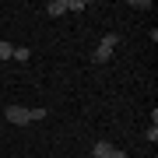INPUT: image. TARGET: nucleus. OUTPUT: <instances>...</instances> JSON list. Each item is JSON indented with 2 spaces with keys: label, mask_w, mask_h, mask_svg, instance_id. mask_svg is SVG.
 <instances>
[{
  "label": "nucleus",
  "mask_w": 158,
  "mask_h": 158,
  "mask_svg": "<svg viewBox=\"0 0 158 158\" xmlns=\"http://www.w3.org/2000/svg\"><path fill=\"white\" fill-rule=\"evenodd\" d=\"M91 158H95V155H91Z\"/></svg>",
  "instance_id": "nucleus-10"
},
{
  "label": "nucleus",
  "mask_w": 158,
  "mask_h": 158,
  "mask_svg": "<svg viewBox=\"0 0 158 158\" xmlns=\"http://www.w3.org/2000/svg\"><path fill=\"white\" fill-rule=\"evenodd\" d=\"M144 137H148V141H151V144H155V141H158V127L151 123V127H148V134H144Z\"/></svg>",
  "instance_id": "nucleus-9"
},
{
  "label": "nucleus",
  "mask_w": 158,
  "mask_h": 158,
  "mask_svg": "<svg viewBox=\"0 0 158 158\" xmlns=\"http://www.w3.org/2000/svg\"><path fill=\"white\" fill-rule=\"evenodd\" d=\"M28 56H32V49H28V46H14V60H18V63H25Z\"/></svg>",
  "instance_id": "nucleus-6"
},
{
  "label": "nucleus",
  "mask_w": 158,
  "mask_h": 158,
  "mask_svg": "<svg viewBox=\"0 0 158 158\" xmlns=\"http://www.w3.org/2000/svg\"><path fill=\"white\" fill-rule=\"evenodd\" d=\"M95 158H127V151L113 148L109 141H98V144H95Z\"/></svg>",
  "instance_id": "nucleus-2"
},
{
  "label": "nucleus",
  "mask_w": 158,
  "mask_h": 158,
  "mask_svg": "<svg viewBox=\"0 0 158 158\" xmlns=\"http://www.w3.org/2000/svg\"><path fill=\"white\" fill-rule=\"evenodd\" d=\"M11 56H14V46L7 39H0V60H11Z\"/></svg>",
  "instance_id": "nucleus-5"
},
{
  "label": "nucleus",
  "mask_w": 158,
  "mask_h": 158,
  "mask_svg": "<svg viewBox=\"0 0 158 158\" xmlns=\"http://www.w3.org/2000/svg\"><path fill=\"white\" fill-rule=\"evenodd\" d=\"M91 60H95V63H109V60H113V49H109V46H95V53H91Z\"/></svg>",
  "instance_id": "nucleus-3"
},
{
  "label": "nucleus",
  "mask_w": 158,
  "mask_h": 158,
  "mask_svg": "<svg viewBox=\"0 0 158 158\" xmlns=\"http://www.w3.org/2000/svg\"><path fill=\"white\" fill-rule=\"evenodd\" d=\"M7 123H14V127L32 123V109H25V106H7Z\"/></svg>",
  "instance_id": "nucleus-1"
},
{
  "label": "nucleus",
  "mask_w": 158,
  "mask_h": 158,
  "mask_svg": "<svg viewBox=\"0 0 158 158\" xmlns=\"http://www.w3.org/2000/svg\"><path fill=\"white\" fill-rule=\"evenodd\" d=\"M39 119H46V109L39 106V109H32V123H39Z\"/></svg>",
  "instance_id": "nucleus-8"
},
{
  "label": "nucleus",
  "mask_w": 158,
  "mask_h": 158,
  "mask_svg": "<svg viewBox=\"0 0 158 158\" xmlns=\"http://www.w3.org/2000/svg\"><path fill=\"white\" fill-rule=\"evenodd\" d=\"M46 14H53V18L67 14V0H49V4H46Z\"/></svg>",
  "instance_id": "nucleus-4"
},
{
  "label": "nucleus",
  "mask_w": 158,
  "mask_h": 158,
  "mask_svg": "<svg viewBox=\"0 0 158 158\" xmlns=\"http://www.w3.org/2000/svg\"><path fill=\"white\" fill-rule=\"evenodd\" d=\"M67 11H85V0H67Z\"/></svg>",
  "instance_id": "nucleus-7"
}]
</instances>
